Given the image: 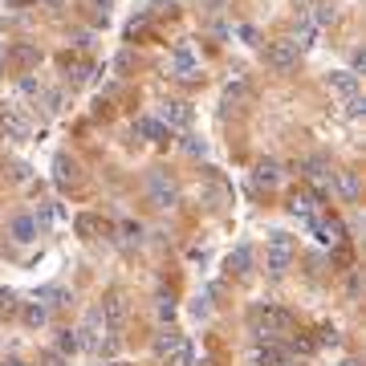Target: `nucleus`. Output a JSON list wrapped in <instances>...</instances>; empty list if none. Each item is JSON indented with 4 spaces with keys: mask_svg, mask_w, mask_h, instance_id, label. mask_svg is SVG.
<instances>
[{
    "mask_svg": "<svg viewBox=\"0 0 366 366\" xmlns=\"http://www.w3.org/2000/svg\"><path fill=\"white\" fill-rule=\"evenodd\" d=\"M248 326H252L257 342H277L281 334L293 330V317L285 314L281 305H252V310H248Z\"/></svg>",
    "mask_w": 366,
    "mask_h": 366,
    "instance_id": "nucleus-1",
    "label": "nucleus"
},
{
    "mask_svg": "<svg viewBox=\"0 0 366 366\" xmlns=\"http://www.w3.org/2000/svg\"><path fill=\"white\" fill-rule=\"evenodd\" d=\"M146 199H151L159 212H171V208L179 204V183H175L163 167L151 171V175H146Z\"/></svg>",
    "mask_w": 366,
    "mask_h": 366,
    "instance_id": "nucleus-2",
    "label": "nucleus"
},
{
    "mask_svg": "<svg viewBox=\"0 0 366 366\" xmlns=\"http://www.w3.org/2000/svg\"><path fill=\"white\" fill-rule=\"evenodd\" d=\"M289 265H293V236H289V232H268V244H265L268 277H281Z\"/></svg>",
    "mask_w": 366,
    "mask_h": 366,
    "instance_id": "nucleus-3",
    "label": "nucleus"
},
{
    "mask_svg": "<svg viewBox=\"0 0 366 366\" xmlns=\"http://www.w3.org/2000/svg\"><path fill=\"white\" fill-rule=\"evenodd\" d=\"M289 216L297 220V224H314L317 216H321V195L317 192H293L289 195Z\"/></svg>",
    "mask_w": 366,
    "mask_h": 366,
    "instance_id": "nucleus-4",
    "label": "nucleus"
},
{
    "mask_svg": "<svg viewBox=\"0 0 366 366\" xmlns=\"http://www.w3.org/2000/svg\"><path fill=\"white\" fill-rule=\"evenodd\" d=\"M126 314H130V310H126V297H122L119 289H110L102 297V305H98V317H102L106 330H122V326H126Z\"/></svg>",
    "mask_w": 366,
    "mask_h": 366,
    "instance_id": "nucleus-5",
    "label": "nucleus"
},
{
    "mask_svg": "<svg viewBox=\"0 0 366 366\" xmlns=\"http://www.w3.org/2000/svg\"><path fill=\"white\" fill-rule=\"evenodd\" d=\"M167 70L175 73V77H183V82H192V77H199V57H195L192 45H175L167 57Z\"/></svg>",
    "mask_w": 366,
    "mask_h": 366,
    "instance_id": "nucleus-6",
    "label": "nucleus"
},
{
    "mask_svg": "<svg viewBox=\"0 0 366 366\" xmlns=\"http://www.w3.org/2000/svg\"><path fill=\"white\" fill-rule=\"evenodd\" d=\"M110 330L102 326V317H98V310H90V314L82 317V326H77V342H82V350H90V354H98V346H102V338H106Z\"/></svg>",
    "mask_w": 366,
    "mask_h": 366,
    "instance_id": "nucleus-7",
    "label": "nucleus"
},
{
    "mask_svg": "<svg viewBox=\"0 0 366 366\" xmlns=\"http://www.w3.org/2000/svg\"><path fill=\"white\" fill-rule=\"evenodd\" d=\"M155 119L163 122V126H192V106L188 102H179V98H167V102H159V114Z\"/></svg>",
    "mask_w": 366,
    "mask_h": 366,
    "instance_id": "nucleus-8",
    "label": "nucleus"
},
{
    "mask_svg": "<svg viewBox=\"0 0 366 366\" xmlns=\"http://www.w3.org/2000/svg\"><path fill=\"white\" fill-rule=\"evenodd\" d=\"M310 232L317 236V244H330V248L346 241V228H342V220H338V216H326V212H321V216L310 224Z\"/></svg>",
    "mask_w": 366,
    "mask_h": 366,
    "instance_id": "nucleus-9",
    "label": "nucleus"
},
{
    "mask_svg": "<svg viewBox=\"0 0 366 366\" xmlns=\"http://www.w3.org/2000/svg\"><path fill=\"white\" fill-rule=\"evenodd\" d=\"M297 57H301V53L293 49V41H273V45L265 49V61H268L277 73H289L293 66H297Z\"/></svg>",
    "mask_w": 366,
    "mask_h": 366,
    "instance_id": "nucleus-10",
    "label": "nucleus"
},
{
    "mask_svg": "<svg viewBox=\"0 0 366 366\" xmlns=\"http://www.w3.org/2000/svg\"><path fill=\"white\" fill-rule=\"evenodd\" d=\"M8 236H13L17 244H33L37 236H41V224L33 220V212H21V216L8 220Z\"/></svg>",
    "mask_w": 366,
    "mask_h": 366,
    "instance_id": "nucleus-11",
    "label": "nucleus"
},
{
    "mask_svg": "<svg viewBox=\"0 0 366 366\" xmlns=\"http://www.w3.org/2000/svg\"><path fill=\"white\" fill-rule=\"evenodd\" d=\"M130 135L143 139V143H163V139H167V126L155 119V114H143V119L130 122Z\"/></svg>",
    "mask_w": 366,
    "mask_h": 366,
    "instance_id": "nucleus-12",
    "label": "nucleus"
},
{
    "mask_svg": "<svg viewBox=\"0 0 366 366\" xmlns=\"http://www.w3.org/2000/svg\"><path fill=\"white\" fill-rule=\"evenodd\" d=\"M0 130H4L8 139H24V135H29V119H24L17 106H4V102H0Z\"/></svg>",
    "mask_w": 366,
    "mask_h": 366,
    "instance_id": "nucleus-13",
    "label": "nucleus"
},
{
    "mask_svg": "<svg viewBox=\"0 0 366 366\" xmlns=\"http://www.w3.org/2000/svg\"><path fill=\"white\" fill-rule=\"evenodd\" d=\"M277 183H281V167H277L273 159H261V163L252 167V188H257V192H273Z\"/></svg>",
    "mask_w": 366,
    "mask_h": 366,
    "instance_id": "nucleus-14",
    "label": "nucleus"
},
{
    "mask_svg": "<svg viewBox=\"0 0 366 366\" xmlns=\"http://www.w3.org/2000/svg\"><path fill=\"white\" fill-rule=\"evenodd\" d=\"M289 363V354L277 346V342H261L257 350H252V366H285Z\"/></svg>",
    "mask_w": 366,
    "mask_h": 366,
    "instance_id": "nucleus-15",
    "label": "nucleus"
},
{
    "mask_svg": "<svg viewBox=\"0 0 366 366\" xmlns=\"http://www.w3.org/2000/svg\"><path fill=\"white\" fill-rule=\"evenodd\" d=\"M317 37H321V29H317L310 17H301V21H297V33H293V49H297V53H310V49L317 45Z\"/></svg>",
    "mask_w": 366,
    "mask_h": 366,
    "instance_id": "nucleus-16",
    "label": "nucleus"
},
{
    "mask_svg": "<svg viewBox=\"0 0 366 366\" xmlns=\"http://www.w3.org/2000/svg\"><path fill=\"white\" fill-rule=\"evenodd\" d=\"M77 163H73L70 155H57L53 159V183H61V188H77Z\"/></svg>",
    "mask_w": 366,
    "mask_h": 366,
    "instance_id": "nucleus-17",
    "label": "nucleus"
},
{
    "mask_svg": "<svg viewBox=\"0 0 366 366\" xmlns=\"http://www.w3.org/2000/svg\"><path fill=\"white\" fill-rule=\"evenodd\" d=\"M163 363L167 366H199V354H195V346L188 338H179V346L163 354Z\"/></svg>",
    "mask_w": 366,
    "mask_h": 366,
    "instance_id": "nucleus-18",
    "label": "nucleus"
},
{
    "mask_svg": "<svg viewBox=\"0 0 366 366\" xmlns=\"http://www.w3.org/2000/svg\"><path fill=\"white\" fill-rule=\"evenodd\" d=\"M326 82H330V90H334V94H342V98H354V94H358V73H350V70H334Z\"/></svg>",
    "mask_w": 366,
    "mask_h": 366,
    "instance_id": "nucleus-19",
    "label": "nucleus"
},
{
    "mask_svg": "<svg viewBox=\"0 0 366 366\" xmlns=\"http://www.w3.org/2000/svg\"><path fill=\"white\" fill-rule=\"evenodd\" d=\"M33 297H37L45 310H61V305H70V289H66V285H41Z\"/></svg>",
    "mask_w": 366,
    "mask_h": 366,
    "instance_id": "nucleus-20",
    "label": "nucleus"
},
{
    "mask_svg": "<svg viewBox=\"0 0 366 366\" xmlns=\"http://www.w3.org/2000/svg\"><path fill=\"white\" fill-rule=\"evenodd\" d=\"M49 314H53V310H45V305H41L37 297H33V301H24V305H21V321L29 326V330H41V326L49 321Z\"/></svg>",
    "mask_w": 366,
    "mask_h": 366,
    "instance_id": "nucleus-21",
    "label": "nucleus"
},
{
    "mask_svg": "<svg viewBox=\"0 0 366 366\" xmlns=\"http://www.w3.org/2000/svg\"><path fill=\"white\" fill-rule=\"evenodd\" d=\"M33 220L45 228V224H66V204H57V199H45V204H37V212Z\"/></svg>",
    "mask_w": 366,
    "mask_h": 366,
    "instance_id": "nucleus-22",
    "label": "nucleus"
},
{
    "mask_svg": "<svg viewBox=\"0 0 366 366\" xmlns=\"http://www.w3.org/2000/svg\"><path fill=\"white\" fill-rule=\"evenodd\" d=\"M228 268H232L236 277H248V273H252V248H248V244H236V248L228 252Z\"/></svg>",
    "mask_w": 366,
    "mask_h": 366,
    "instance_id": "nucleus-23",
    "label": "nucleus"
},
{
    "mask_svg": "<svg viewBox=\"0 0 366 366\" xmlns=\"http://www.w3.org/2000/svg\"><path fill=\"white\" fill-rule=\"evenodd\" d=\"M179 338H183V334H179V330H171V326H163V330H159V334H155V342H151V350H155V354H159V358H163V354H167V350H175V346H179Z\"/></svg>",
    "mask_w": 366,
    "mask_h": 366,
    "instance_id": "nucleus-24",
    "label": "nucleus"
},
{
    "mask_svg": "<svg viewBox=\"0 0 366 366\" xmlns=\"http://www.w3.org/2000/svg\"><path fill=\"white\" fill-rule=\"evenodd\" d=\"M73 228H77V236H86V241H94L98 232H106V224H102L98 216H90V212H86V216H77V220H73Z\"/></svg>",
    "mask_w": 366,
    "mask_h": 366,
    "instance_id": "nucleus-25",
    "label": "nucleus"
},
{
    "mask_svg": "<svg viewBox=\"0 0 366 366\" xmlns=\"http://www.w3.org/2000/svg\"><path fill=\"white\" fill-rule=\"evenodd\" d=\"M305 175H310V183H314L317 192H326V188H334V171H326V163H310V171H305Z\"/></svg>",
    "mask_w": 366,
    "mask_h": 366,
    "instance_id": "nucleus-26",
    "label": "nucleus"
},
{
    "mask_svg": "<svg viewBox=\"0 0 366 366\" xmlns=\"http://www.w3.org/2000/svg\"><path fill=\"white\" fill-rule=\"evenodd\" d=\"M155 317H159L163 326L175 321V297H171V293H155Z\"/></svg>",
    "mask_w": 366,
    "mask_h": 366,
    "instance_id": "nucleus-27",
    "label": "nucleus"
},
{
    "mask_svg": "<svg viewBox=\"0 0 366 366\" xmlns=\"http://www.w3.org/2000/svg\"><path fill=\"white\" fill-rule=\"evenodd\" d=\"M179 146H183V155H188V159H204V155H208V143H204L199 135H183Z\"/></svg>",
    "mask_w": 366,
    "mask_h": 366,
    "instance_id": "nucleus-28",
    "label": "nucleus"
},
{
    "mask_svg": "<svg viewBox=\"0 0 366 366\" xmlns=\"http://www.w3.org/2000/svg\"><path fill=\"white\" fill-rule=\"evenodd\" d=\"M41 98H45L49 114H66V106H70V94H66V90H49V94H41Z\"/></svg>",
    "mask_w": 366,
    "mask_h": 366,
    "instance_id": "nucleus-29",
    "label": "nucleus"
},
{
    "mask_svg": "<svg viewBox=\"0 0 366 366\" xmlns=\"http://www.w3.org/2000/svg\"><path fill=\"white\" fill-rule=\"evenodd\" d=\"M17 90H21L24 98H41V94H45V86H41V77H33V73H24L21 82H17Z\"/></svg>",
    "mask_w": 366,
    "mask_h": 366,
    "instance_id": "nucleus-30",
    "label": "nucleus"
},
{
    "mask_svg": "<svg viewBox=\"0 0 366 366\" xmlns=\"http://www.w3.org/2000/svg\"><path fill=\"white\" fill-rule=\"evenodd\" d=\"M119 232H122V241H126V244H139V241H143V224H139V220H122Z\"/></svg>",
    "mask_w": 366,
    "mask_h": 366,
    "instance_id": "nucleus-31",
    "label": "nucleus"
},
{
    "mask_svg": "<svg viewBox=\"0 0 366 366\" xmlns=\"http://www.w3.org/2000/svg\"><path fill=\"white\" fill-rule=\"evenodd\" d=\"M208 314H212V293L204 289L192 297V317H208Z\"/></svg>",
    "mask_w": 366,
    "mask_h": 366,
    "instance_id": "nucleus-32",
    "label": "nucleus"
},
{
    "mask_svg": "<svg viewBox=\"0 0 366 366\" xmlns=\"http://www.w3.org/2000/svg\"><path fill=\"white\" fill-rule=\"evenodd\" d=\"M57 350H61V354H73V350H82V342H77V330H61V338H57Z\"/></svg>",
    "mask_w": 366,
    "mask_h": 366,
    "instance_id": "nucleus-33",
    "label": "nucleus"
},
{
    "mask_svg": "<svg viewBox=\"0 0 366 366\" xmlns=\"http://www.w3.org/2000/svg\"><path fill=\"white\" fill-rule=\"evenodd\" d=\"M13 57H17L21 66H37V61H41V53H37L33 45H17V49H13Z\"/></svg>",
    "mask_w": 366,
    "mask_h": 366,
    "instance_id": "nucleus-34",
    "label": "nucleus"
},
{
    "mask_svg": "<svg viewBox=\"0 0 366 366\" xmlns=\"http://www.w3.org/2000/svg\"><path fill=\"white\" fill-rule=\"evenodd\" d=\"M342 195H346V199L358 195V179H354V171H342Z\"/></svg>",
    "mask_w": 366,
    "mask_h": 366,
    "instance_id": "nucleus-35",
    "label": "nucleus"
},
{
    "mask_svg": "<svg viewBox=\"0 0 366 366\" xmlns=\"http://www.w3.org/2000/svg\"><path fill=\"white\" fill-rule=\"evenodd\" d=\"M346 114H350V119H363L366 114V98H358V94L346 98Z\"/></svg>",
    "mask_w": 366,
    "mask_h": 366,
    "instance_id": "nucleus-36",
    "label": "nucleus"
},
{
    "mask_svg": "<svg viewBox=\"0 0 366 366\" xmlns=\"http://www.w3.org/2000/svg\"><path fill=\"white\" fill-rule=\"evenodd\" d=\"M13 310H17V293L0 285V314H13Z\"/></svg>",
    "mask_w": 366,
    "mask_h": 366,
    "instance_id": "nucleus-37",
    "label": "nucleus"
},
{
    "mask_svg": "<svg viewBox=\"0 0 366 366\" xmlns=\"http://www.w3.org/2000/svg\"><path fill=\"white\" fill-rule=\"evenodd\" d=\"M224 98H228V102H241V98H248V86H244V82H228Z\"/></svg>",
    "mask_w": 366,
    "mask_h": 366,
    "instance_id": "nucleus-38",
    "label": "nucleus"
},
{
    "mask_svg": "<svg viewBox=\"0 0 366 366\" xmlns=\"http://www.w3.org/2000/svg\"><path fill=\"white\" fill-rule=\"evenodd\" d=\"M241 37L248 41V45H257V29H252V24H241Z\"/></svg>",
    "mask_w": 366,
    "mask_h": 366,
    "instance_id": "nucleus-39",
    "label": "nucleus"
},
{
    "mask_svg": "<svg viewBox=\"0 0 366 366\" xmlns=\"http://www.w3.org/2000/svg\"><path fill=\"white\" fill-rule=\"evenodd\" d=\"M94 8L102 13V21H106V8H114V0H94Z\"/></svg>",
    "mask_w": 366,
    "mask_h": 366,
    "instance_id": "nucleus-40",
    "label": "nucleus"
},
{
    "mask_svg": "<svg viewBox=\"0 0 366 366\" xmlns=\"http://www.w3.org/2000/svg\"><path fill=\"white\" fill-rule=\"evenodd\" d=\"M45 366H66V363H61L57 354H45Z\"/></svg>",
    "mask_w": 366,
    "mask_h": 366,
    "instance_id": "nucleus-41",
    "label": "nucleus"
},
{
    "mask_svg": "<svg viewBox=\"0 0 366 366\" xmlns=\"http://www.w3.org/2000/svg\"><path fill=\"white\" fill-rule=\"evenodd\" d=\"M41 4H53V8H57V4H61V0H41Z\"/></svg>",
    "mask_w": 366,
    "mask_h": 366,
    "instance_id": "nucleus-42",
    "label": "nucleus"
},
{
    "mask_svg": "<svg viewBox=\"0 0 366 366\" xmlns=\"http://www.w3.org/2000/svg\"><path fill=\"white\" fill-rule=\"evenodd\" d=\"M342 366H358V363H342Z\"/></svg>",
    "mask_w": 366,
    "mask_h": 366,
    "instance_id": "nucleus-43",
    "label": "nucleus"
},
{
    "mask_svg": "<svg viewBox=\"0 0 366 366\" xmlns=\"http://www.w3.org/2000/svg\"><path fill=\"white\" fill-rule=\"evenodd\" d=\"M110 366H126V363H110Z\"/></svg>",
    "mask_w": 366,
    "mask_h": 366,
    "instance_id": "nucleus-44",
    "label": "nucleus"
},
{
    "mask_svg": "<svg viewBox=\"0 0 366 366\" xmlns=\"http://www.w3.org/2000/svg\"><path fill=\"white\" fill-rule=\"evenodd\" d=\"M0 363H4V358H0Z\"/></svg>",
    "mask_w": 366,
    "mask_h": 366,
    "instance_id": "nucleus-45",
    "label": "nucleus"
}]
</instances>
